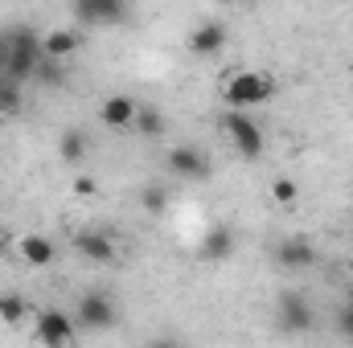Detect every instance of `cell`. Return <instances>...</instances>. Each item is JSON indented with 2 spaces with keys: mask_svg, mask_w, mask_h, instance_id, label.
Returning a JSON list of instances; mask_svg holds the SVG:
<instances>
[{
  "mask_svg": "<svg viewBox=\"0 0 353 348\" xmlns=\"http://www.w3.org/2000/svg\"><path fill=\"white\" fill-rule=\"evenodd\" d=\"M70 12L83 25H119L128 17V0H70Z\"/></svg>",
  "mask_w": 353,
  "mask_h": 348,
  "instance_id": "8992f818",
  "label": "cell"
},
{
  "mask_svg": "<svg viewBox=\"0 0 353 348\" xmlns=\"http://www.w3.org/2000/svg\"><path fill=\"white\" fill-rule=\"evenodd\" d=\"M87 152H90L87 131H83V127H66V131H62V140H58V156H62L66 164H83V160H87Z\"/></svg>",
  "mask_w": 353,
  "mask_h": 348,
  "instance_id": "2e32d148",
  "label": "cell"
},
{
  "mask_svg": "<svg viewBox=\"0 0 353 348\" xmlns=\"http://www.w3.org/2000/svg\"><path fill=\"white\" fill-rule=\"evenodd\" d=\"M140 205H144V213H165V205H169V188H165L161 180L144 184V188H140Z\"/></svg>",
  "mask_w": 353,
  "mask_h": 348,
  "instance_id": "ac0fdd59",
  "label": "cell"
},
{
  "mask_svg": "<svg viewBox=\"0 0 353 348\" xmlns=\"http://www.w3.org/2000/svg\"><path fill=\"white\" fill-rule=\"evenodd\" d=\"M21 107H25V98H21V83H12V78L0 74V115H17Z\"/></svg>",
  "mask_w": 353,
  "mask_h": 348,
  "instance_id": "d6986e66",
  "label": "cell"
},
{
  "mask_svg": "<svg viewBox=\"0 0 353 348\" xmlns=\"http://www.w3.org/2000/svg\"><path fill=\"white\" fill-rule=\"evenodd\" d=\"M275 324L283 332H312L316 324V312H312V299L304 291H283L279 303H275Z\"/></svg>",
  "mask_w": 353,
  "mask_h": 348,
  "instance_id": "277c9868",
  "label": "cell"
},
{
  "mask_svg": "<svg viewBox=\"0 0 353 348\" xmlns=\"http://www.w3.org/2000/svg\"><path fill=\"white\" fill-rule=\"evenodd\" d=\"M17 250H21V259L29 262V266H50L54 262V242L46 234H25L17 242Z\"/></svg>",
  "mask_w": 353,
  "mask_h": 348,
  "instance_id": "9a60e30c",
  "label": "cell"
},
{
  "mask_svg": "<svg viewBox=\"0 0 353 348\" xmlns=\"http://www.w3.org/2000/svg\"><path fill=\"white\" fill-rule=\"evenodd\" d=\"M275 262H279L283 270H308V266L316 262V246H312L308 238H283V242L275 246Z\"/></svg>",
  "mask_w": 353,
  "mask_h": 348,
  "instance_id": "8fae6325",
  "label": "cell"
},
{
  "mask_svg": "<svg viewBox=\"0 0 353 348\" xmlns=\"http://www.w3.org/2000/svg\"><path fill=\"white\" fill-rule=\"evenodd\" d=\"M4 41H8V66H4V78H12V83L33 78V74L41 70V62H46V54H41V37H37L29 25H17L12 33H4Z\"/></svg>",
  "mask_w": 353,
  "mask_h": 348,
  "instance_id": "6da1fadb",
  "label": "cell"
},
{
  "mask_svg": "<svg viewBox=\"0 0 353 348\" xmlns=\"http://www.w3.org/2000/svg\"><path fill=\"white\" fill-rule=\"evenodd\" d=\"M165 164H169V173H173L176 180H205V176H210V160H205L201 148H193V144L173 148V152L165 156Z\"/></svg>",
  "mask_w": 353,
  "mask_h": 348,
  "instance_id": "52a82bcc",
  "label": "cell"
},
{
  "mask_svg": "<svg viewBox=\"0 0 353 348\" xmlns=\"http://www.w3.org/2000/svg\"><path fill=\"white\" fill-rule=\"evenodd\" d=\"M275 78L263 74V70H234V74H226V83H222V98L234 107V111H247V107H263L275 98Z\"/></svg>",
  "mask_w": 353,
  "mask_h": 348,
  "instance_id": "7a4b0ae2",
  "label": "cell"
},
{
  "mask_svg": "<svg viewBox=\"0 0 353 348\" xmlns=\"http://www.w3.org/2000/svg\"><path fill=\"white\" fill-rule=\"evenodd\" d=\"M0 250H4V242H0Z\"/></svg>",
  "mask_w": 353,
  "mask_h": 348,
  "instance_id": "484cf974",
  "label": "cell"
},
{
  "mask_svg": "<svg viewBox=\"0 0 353 348\" xmlns=\"http://www.w3.org/2000/svg\"><path fill=\"white\" fill-rule=\"evenodd\" d=\"M197 250H201L205 262H226L234 254V230H230V226H210Z\"/></svg>",
  "mask_w": 353,
  "mask_h": 348,
  "instance_id": "7c38bea8",
  "label": "cell"
},
{
  "mask_svg": "<svg viewBox=\"0 0 353 348\" xmlns=\"http://www.w3.org/2000/svg\"><path fill=\"white\" fill-rule=\"evenodd\" d=\"M74 316H79V328L103 332V328H111V324L119 320V307H115V299H111L107 291H87V295L79 299Z\"/></svg>",
  "mask_w": 353,
  "mask_h": 348,
  "instance_id": "5b68a950",
  "label": "cell"
},
{
  "mask_svg": "<svg viewBox=\"0 0 353 348\" xmlns=\"http://www.w3.org/2000/svg\"><path fill=\"white\" fill-rule=\"evenodd\" d=\"M74 193H79V197H94V193H99V180H94V176H79V180H74Z\"/></svg>",
  "mask_w": 353,
  "mask_h": 348,
  "instance_id": "603a6c76",
  "label": "cell"
},
{
  "mask_svg": "<svg viewBox=\"0 0 353 348\" xmlns=\"http://www.w3.org/2000/svg\"><path fill=\"white\" fill-rule=\"evenodd\" d=\"M25 316H29V307H25L21 295H0V320L4 324H21Z\"/></svg>",
  "mask_w": 353,
  "mask_h": 348,
  "instance_id": "ffe728a7",
  "label": "cell"
},
{
  "mask_svg": "<svg viewBox=\"0 0 353 348\" xmlns=\"http://www.w3.org/2000/svg\"><path fill=\"white\" fill-rule=\"evenodd\" d=\"M222 4H234V0H222Z\"/></svg>",
  "mask_w": 353,
  "mask_h": 348,
  "instance_id": "d4e9b609",
  "label": "cell"
},
{
  "mask_svg": "<svg viewBox=\"0 0 353 348\" xmlns=\"http://www.w3.org/2000/svg\"><path fill=\"white\" fill-rule=\"evenodd\" d=\"M79 45H83V37H79L74 29H54V33L41 37V54H46V62H62V58L79 54Z\"/></svg>",
  "mask_w": 353,
  "mask_h": 348,
  "instance_id": "5bb4252c",
  "label": "cell"
},
{
  "mask_svg": "<svg viewBox=\"0 0 353 348\" xmlns=\"http://www.w3.org/2000/svg\"><path fill=\"white\" fill-rule=\"evenodd\" d=\"M222 45H226V25H222V21H201V25L189 33V54H193V58L222 54Z\"/></svg>",
  "mask_w": 353,
  "mask_h": 348,
  "instance_id": "30bf717a",
  "label": "cell"
},
{
  "mask_svg": "<svg viewBox=\"0 0 353 348\" xmlns=\"http://www.w3.org/2000/svg\"><path fill=\"white\" fill-rule=\"evenodd\" d=\"M4 66H8V41L0 37V74H4Z\"/></svg>",
  "mask_w": 353,
  "mask_h": 348,
  "instance_id": "cb8c5ba5",
  "label": "cell"
},
{
  "mask_svg": "<svg viewBox=\"0 0 353 348\" xmlns=\"http://www.w3.org/2000/svg\"><path fill=\"white\" fill-rule=\"evenodd\" d=\"M337 332H341L345 340H353V299H345V303L337 307Z\"/></svg>",
  "mask_w": 353,
  "mask_h": 348,
  "instance_id": "7402d4cb",
  "label": "cell"
},
{
  "mask_svg": "<svg viewBox=\"0 0 353 348\" xmlns=\"http://www.w3.org/2000/svg\"><path fill=\"white\" fill-rule=\"evenodd\" d=\"M74 320L66 316V312H58V307H46V312H37V340L41 345H70L74 340Z\"/></svg>",
  "mask_w": 353,
  "mask_h": 348,
  "instance_id": "ba28073f",
  "label": "cell"
},
{
  "mask_svg": "<svg viewBox=\"0 0 353 348\" xmlns=\"http://www.w3.org/2000/svg\"><path fill=\"white\" fill-rule=\"evenodd\" d=\"M222 131H226V140L234 144V152H239L243 160H259V156H263V127H259L247 111L222 115Z\"/></svg>",
  "mask_w": 353,
  "mask_h": 348,
  "instance_id": "3957f363",
  "label": "cell"
},
{
  "mask_svg": "<svg viewBox=\"0 0 353 348\" xmlns=\"http://www.w3.org/2000/svg\"><path fill=\"white\" fill-rule=\"evenodd\" d=\"M136 98H128V94H111V98H103V107H99V119L107 123V127H132L136 123Z\"/></svg>",
  "mask_w": 353,
  "mask_h": 348,
  "instance_id": "4fadbf2b",
  "label": "cell"
},
{
  "mask_svg": "<svg viewBox=\"0 0 353 348\" xmlns=\"http://www.w3.org/2000/svg\"><path fill=\"white\" fill-rule=\"evenodd\" d=\"M74 250H79L83 259L107 266V262H115V238L103 234V230H79V234H74Z\"/></svg>",
  "mask_w": 353,
  "mask_h": 348,
  "instance_id": "9c48e42d",
  "label": "cell"
},
{
  "mask_svg": "<svg viewBox=\"0 0 353 348\" xmlns=\"http://www.w3.org/2000/svg\"><path fill=\"white\" fill-rule=\"evenodd\" d=\"M296 193H300V188H296V180H292V176H279V180L271 184V197H275L279 205H288V201H296Z\"/></svg>",
  "mask_w": 353,
  "mask_h": 348,
  "instance_id": "44dd1931",
  "label": "cell"
},
{
  "mask_svg": "<svg viewBox=\"0 0 353 348\" xmlns=\"http://www.w3.org/2000/svg\"><path fill=\"white\" fill-rule=\"evenodd\" d=\"M132 127H136L144 140H161L169 123H165V115H161L157 107H148V102H144V107H136V123H132Z\"/></svg>",
  "mask_w": 353,
  "mask_h": 348,
  "instance_id": "e0dca14e",
  "label": "cell"
}]
</instances>
